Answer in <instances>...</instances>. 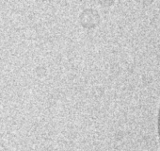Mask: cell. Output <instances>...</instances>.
I'll use <instances>...</instances> for the list:
<instances>
[{
    "mask_svg": "<svg viewBox=\"0 0 160 151\" xmlns=\"http://www.w3.org/2000/svg\"><path fill=\"white\" fill-rule=\"evenodd\" d=\"M155 128H156V136H157V143L160 151V98L158 102L157 113H156V121H155Z\"/></svg>",
    "mask_w": 160,
    "mask_h": 151,
    "instance_id": "6da1fadb",
    "label": "cell"
}]
</instances>
